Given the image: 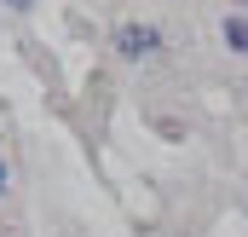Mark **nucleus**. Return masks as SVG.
<instances>
[{
    "label": "nucleus",
    "mask_w": 248,
    "mask_h": 237,
    "mask_svg": "<svg viewBox=\"0 0 248 237\" xmlns=\"http://www.w3.org/2000/svg\"><path fill=\"white\" fill-rule=\"evenodd\" d=\"M6 6H17V12H23V6H35V0H6Z\"/></svg>",
    "instance_id": "7ed1b4c3"
},
{
    "label": "nucleus",
    "mask_w": 248,
    "mask_h": 237,
    "mask_svg": "<svg viewBox=\"0 0 248 237\" xmlns=\"http://www.w3.org/2000/svg\"><path fill=\"white\" fill-rule=\"evenodd\" d=\"M225 41H231V47L248 58V17H225Z\"/></svg>",
    "instance_id": "f03ea898"
},
{
    "label": "nucleus",
    "mask_w": 248,
    "mask_h": 237,
    "mask_svg": "<svg viewBox=\"0 0 248 237\" xmlns=\"http://www.w3.org/2000/svg\"><path fill=\"white\" fill-rule=\"evenodd\" d=\"M116 47H122V58H150V52L162 47V29H150V23H127L122 35H116Z\"/></svg>",
    "instance_id": "f257e3e1"
},
{
    "label": "nucleus",
    "mask_w": 248,
    "mask_h": 237,
    "mask_svg": "<svg viewBox=\"0 0 248 237\" xmlns=\"http://www.w3.org/2000/svg\"><path fill=\"white\" fill-rule=\"evenodd\" d=\"M0 191H6V162H0Z\"/></svg>",
    "instance_id": "20e7f679"
}]
</instances>
